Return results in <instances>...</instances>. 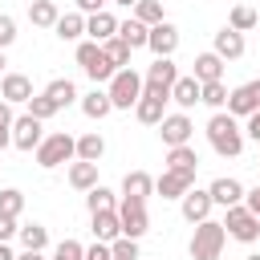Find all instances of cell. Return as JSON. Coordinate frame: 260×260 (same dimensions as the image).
I'll use <instances>...</instances> for the list:
<instances>
[{
  "label": "cell",
  "instance_id": "6da1fadb",
  "mask_svg": "<svg viewBox=\"0 0 260 260\" xmlns=\"http://www.w3.org/2000/svg\"><path fill=\"white\" fill-rule=\"evenodd\" d=\"M207 142H211V150H215V154L236 158V154L244 150V130H240L236 114L215 110V114H211V122H207Z\"/></svg>",
  "mask_w": 260,
  "mask_h": 260
},
{
  "label": "cell",
  "instance_id": "7a4b0ae2",
  "mask_svg": "<svg viewBox=\"0 0 260 260\" xmlns=\"http://www.w3.org/2000/svg\"><path fill=\"white\" fill-rule=\"evenodd\" d=\"M228 244V228L219 219H203L195 223V236H191V260H219Z\"/></svg>",
  "mask_w": 260,
  "mask_h": 260
},
{
  "label": "cell",
  "instance_id": "3957f363",
  "mask_svg": "<svg viewBox=\"0 0 260 260\" xmlns=\"http://www.w3.org/2000/svg\"><path fill=\"white\" fill-rule=\"evenodd\" d=\"M69 158H77V138H69L65 130L41 138V146H37V162H41L45 171H53V167H61V162H69Z\"/></svg>",
  "mask_w": 260,
  "mask_h": 260
},
{
  "label": "cell",
  "instance_id": "277c9868",
  "mask_svg": "<svg viewBox=\"0 0 260 260\" xmlns=\"http://www.w3.org/2000/svg\"><path fill=\"white\" fill-rule=\"evenodd\" d=\"M118 219H122V236H130V240H142V236L150 232L146 199H138V195H122V203H118Z\"/></svg>",
  "mask_w": 260,
  "mask_h": 260
},
{
  "label": "cell",
  "instance_id": "5b68a950",
  "mask_svg": "<svg viewBox=\"0 0 260 260\" xmlns=\"http://www.w3.org/2000/svg\"><path fill=\"white\" fill-rule=\"evenodd\" d=\"M175 81H179V65H175L171 57H154V65H150V69H146V77H142V93L171 98Z\"/></svg>",
  "mask_w": 260,
  "mask_h": 260
},
{
  "label": "cell",
  "instance_id": "8992f818",
  "mask_svg": "<svg viewBox=\"0 0 260 260\" xmlns=\"http://www.w3.org/2000/svg\"><path fill=\"white\" fill-rule=\"evenodd\" d=\"M138 98H142V77L130 65L118 69L110 77V102H114V110H130V106H138Z\"/></svg>",
  "mask_w": 260,
  "mask_h": 260
},
{
  "label": "cell",
  "instance_id": "52a82bcc",
  "mask_svg": "<svg viewBox=\"0 0 260 260\" xmlns=\"http://www.w3.org/2000/svg\"><path fill=\"white\" fill-rule=\"evenodd\" d=\"M223 228H228V236H232V240H240V244H256V240H260V215H256V211H248L244 203L228 207Z\"/></svg>",
  "mask_w": 260,
  "mask_h": 260
},
{
  "label": "cell",
  "instance_id": "ba28073f",
  "mask_svg": "<svg viewBox=\"0 0 260 260\" xmlns=\"http://www.w3.org/2000/svg\"><path fill=\"white\" fill-rule=\"evenodd\" d=\"M77 65L85 69V77H93V81H110L118 69L110 65V57L102 53V45L98 41H81L77 45Z\"/></svg>",
  "mask_w": 260,
  "mask_h": 260
},
{
  "label": "cell",
  "instance_id": "9c48e42d",
  "mask_svg": "<svg viewBox=\"0 0 260 260\" xmlns=\"http://www.w3.org/2000/svg\"><path fill=\"white\" fill-rule=\"evenodd\" d=\"M256 110H260V81H244V85H236V89L228 93V114L248 118V114H256Z\"/></svg>",
  "mask_w": 260,
  "mask_h": 260
},
{
  "label": "cell",
  "instance_id": "30bf717a",
  "mask_svg": "<svg viewBox=\"0 0 260 260\" xmlns=\"http://www.w3.org/2000/svg\"><path fill=\"white\" fill-rule=\"evenodd\" d=\"M158 134H162V142H167V146H187V142H191V134H195V126H191V118L179 110V114H167V118L158 122Z\"/></svg>",
  "mask_w": 260,
  "mask_h": 260
},
{
  "label": "cell",
  "instance_id": "8fae6325",
  "mask_svg": "<svg viewBox=\"0 0 260 260\" xmlns=\"http://www.w3.org/2000/svg\"><path fill=\"white\" fill-rule=\"evenodd\" d=\"M12 146L16 150H37L41 146V118H32L28 110L12 122Z\"/></svg>",
  "mask_w": 260,
  "mask_h": 260
},
{
  "label": "cell",
  "instance_id": "7c38bea8",
  "mask_svg": "<svg viewBox=\"0 0 260 260\" xmlns=\"http://www.w3.org/2000/svg\"><path fill=\"white\" fill-rule=\"evenodd\" d=\"M179 207H183V219L187 223H203L207 215H211V207H215V199H211V191H187L183 199H179Z\"/></svg>",
  "mask_w": 260,
  "mask_h": 260
},
{
  "label": "cell",
  "instance_id": "4fadbf2b",
  "mask_svg": "<svg viewBox=\"0 0 260 260\" xmlns=\"http://www.w3.org/2000/svg\"><path fill=\"white\" fill-rule=\"evenodd\" d=\"M146 49H150L154 57H171V53L179 49V28H175L171 20L150 24V41H146Z\"/></svg>",
  "mask_w": 260,
  "mask_h": 260
},
{
  "label": "cell",
  "instance_id": "5bb4252c",
  "mask_svg": "<svg viewBox=\"0 0 260 260\" xmlns=\"http://www.w3.org/2000/svg\"><path fill=\"white\" fill-rule=\"evenodd\" d=\"M191 183H195V175H183V171H162V175L154 179V191H158L162 199H183V195L191 191Z\"/></svg>",
  "mask_w": 260,
  "mask_h": 260
},
{
  "label": "cell",
  "instance_id": "9a60e30c",
  "mask_svg": "<svg viewBox=\"0 0 260 260\" xmlns=\"http://www.w3.org/2000/svg\"><path fill=\"white\" fill-rule=\"evenodd\" d=\"M0 98L12 102V106H20V102L32 98V81H28L24 73H4V77H0Z\"/></svg>",
  "mask_w": 260,
  "mask_h": 260
},
{
  "label": "cell",
  "instance_id": "2e32d148",
  "mask_svg": "<svg viewBox=\"0 0 260 260\" xmlns=\"http://www.w3.org/2000/svg\"><path fill=\"white\" fill-rule=\"evenodd\" d=\"M85 32H89V41H110V37H118V16H110L106 8L102 12H93V16H85Z\"/></svg>",
  "mask_w": 260,
  "mask_h": 260
},
{
  "label": "cell",
  "instance_id": "e0dca14e",
  "mask_svg": "<svg viewBox=\"0 0 260 260\" xmlns=\"http://www.w3.org/2000/svg\"><path fill=\"white\" fill-rule=\"evenodd\" d=\"M211 53H219L223 61L244 57V32H236L232 24H228V28H219V32H215V49H211Z\"/></svg>",
  "mask_w": 260,
  "mask_h": 260
},
{
  "label": "cell",
  "instance_id": "ac0fdd59",
  "mask_svg": "<svg viewBox=\"0 0 260 260\" xmlns=\"http://www.w3.org/2000/svg\"><path fill=\"white\" fill-rule=\"evenodd\" d=\"M134 114H138V122H142V126H158V122L167 118V98L142 93V98H138V106H134Z\"/></svg>",
  "mask_w": 260,
  "mask_h": 260
},
{
  "label": "cell",
  "instance_id": "d6986e66",
  "mask_svg": "<svg viewBox=\"0 0 260 260\" xmlns=\"http://www.w3.org/2000/svg\"><path fill=\"white\" fill-rule=\"evenodd\" d=\"M167 171H183V175H195L199 171V154L195 146H167Z\"/></svg>",
  "mask_w": 260,
  "mask_h": 260
},
{
  "label": "cell",
  "instance_id": "ffe728a7",
  "mask_svg": "<svg viewBox=\"0 0 260 260\" xmlns=\"http://www.w3.org/2000/svg\"><path fill=\"white\" fill-rule=\"evenodd\" d=\"M118 236H122L118 207H114V211H93V240H102V244H114Z\"/></svg>",
  "mask_w": 260,
  "mask_h": 260
},
{
  "label": "cell",
  "instance_id": "44dd1931",
  "mask_svg": "<svg viewBox=\"0 0 260 260\" xmlns=\"http://www.w3.org/2000/svg\"><path fill=\"white\" fill-rule=\"evenodd\" d=\"M191 77H195L199 85H203V81H223V57H219V53H199Z\"/></svg>",
  "mask_w": 260,
  "mask_h": 260
},
{
  "label": "cell",
  "instance_id": "7402d4cb",
  "mask_svg": "<svg viewBox=\"0 0 260 260\" xmlns=\"http://www.w3.org/2000/svg\"><path fill=\"white\" fill-rule=\"evenodd\" d=\"M207 191H211V199H215L219 207H236V203L244 199V187H240L236 179H228V175H219V179H215Z\"/></svg>",
  "mask_w": 260,
  "mask_h": 260
},
{
  "label": "cell",
  "instance_id": "603a6c76",
  "mask_svg": "<svg viewBox=\"0 0 260 260\" xmlns=\"http://www.w3.org/2000/svg\"><path fill=\"white\" fill-rule=\"evenodd\" d=\"M118 37H122L130 49H146V41H150V24H142L138 16H130V20L118 24Z\"/></svg>",
  "mask_w": 260,
  "mask_h": 260
},
{
  "label": "cell",
  "instance_id": "cb8c5ba5",
  "mask_svg": "<svg viewBox=\"0 0 260 260\" xmlns=\"http://www.w3.org/2000/svg\"><path fill=\"white\" fill-rule=\"evenodd\" d=\"M199 93H203V85H199L195 77H179L175 89H171V102H175L179 110H191V106L199 102Z\"/></svg>",
  "mask_w": 260,
  "mask_h": 260
},
{
  "label": "cell",
  "instance_id": "d4e9b609",
  "mask_svg": "<svg viewBox=\"0 0 260 260\" xmlns=\"http://www.w3.org/2000/svg\"><path fill=\"white\" fill-rule=\"evenodd\" d=\"M110 110H114L110 89H93V93H85V98H81V114H85V118H93V122H98V118H106Z\"/></svg>",
  "mask_w": 260,
  "mask_h": 260
},
{
  "label": "cell",
  "instance_id": "484cf974",
  "mask_svg": "<svg viewBox=\"0 0 260 260\" xmlns=\"http://www.w3.org/2000/svg\"><path fill=\"white\" fill-rule=\"evenodd\" d=\"M69 187H77V191H89V187H98V162H85V158H77V162L69 167Z\"/></svg>",
  "mask_w": 260,
  "mask_h": 260
},
{
  "label": "cell",
  "instance_id": "4316f807",
  "mask_svg": "<svg viewBox=\"0 0 260 260\" xmlns=\"http://www.w3.org/2000/svg\"><path fill=\"white\" fill-rule=\"evenodd\" d=\"M28 20H32L37 28H53V24L61 20V12H57L53 0H32V4H28Z\"/></svg>",
  "mask_w": 260,
  "mask_h": 260
},
{
  "label": "cell",
  "instance_id": "83f0119b",
  "mask_svg": "<svg viewBox=\"0 0 260 260\" xmlns=\"http://www.w3.org/2000/svg\"><path fill=\"white\" fill-rule=\"evenodd\" d=\"M106 154V138L98 134V130H89V134H81L77 138V158H85V162H98Z\"/></svg>",
  "mask_w": 260,
  "mask_h": 260
},
{
  "label": "cell",
  "instance_id": "f1b7e54d",
  "mask_svg": "<svg viewBox=\"0 0 260 260\" xmlns=\"http://www.w3.org/2000/svg\"><path fill=\"white\" fill-rule=\"evenodd\" d=\"M122 195H138V199H146V195H154V179H150L146 171H130V175L122 179Z\"/></svg>",
  "mask_w": 260,
  "mask_h": 260
},
{
  "label": "cell",
  "instance_id": "f546056e",
  "mask_svg": "<svg viewBox=\"0 0 260 260\" xmlns=\"http://www.w3.org/2000/svg\"><path fill=\"white\" fill-rule=\"evenodd\" d=\"M102 53L110 57V65H114V69H126V65H130V53H134V49H130V45H126L122 37H110V41H102Z\"/></svg>",
  "mask_w": 260,
  "mask_h": 260
},
{
  "label": "cell",
  "instance_id": "4dcf8cb0",
  "mask_svg": "<svg viewBox=\"0 0 260 260\" xmlns=\"http://www.w3.org/2000/svg\"><path fill=\"white\" fill-rule=\"evenodd\" d=\"M85 207H89V215H93V211H114V207H118V199H114V191H110V187H102V183H98V187H89V191H85Z\"/></svg>",
  "mask_w": 260,
  "mask_h": 260
},
{
  "label": "cell",
  "instance_id": "1f68e13d",
  "mask_svg": "<svg viewBox=\"0 0 260 260\" xmlns=\"http://www.w3.org/2000/svg\"><path fill=\"white\" fill-rule=\"evenodd\" d=\"M53 28H57V37H61V41H77V37L85 32V16H81V12H65Z\"/></svg>",
  "mask_w": 260,
  "mask_h": 260
},
{
  "label": "cell",
  "instance_id": "d6a6232c",
  "mask_svg": "<svg viewBox=\"0 0 260 260\" xmlns=\"http://www.w3.org/2000/svg\"><path fill=\"white\" fill-rule=\"evenodd\" d=\"M16 236H20V244L32 248V252H45V244H49V228H41V223H24Z\"/></svg>",
  "mask_w": 260,
  "mask_h": 260
},
{
  "label": "cell",
  "instance_id": "836d02e7",
  "mask_svg": "<svg viewBox=\"0 0 260 260\" xmlns=\"http://www.w3.org/2000/svg\"><path fill=\"white\" fill-rule=\"evenodd\" d=\"M45 93L57 102V110H61V106H69V102L77 98V89H73V81H69V77H57V81H49V85H45Z\"/></svg>",
  "mask_w": 260,
  "mask_h": 260
},
{
  "label": "cell",
  "instance_id": "e575fe53",
  "mask_svg": "<svg viewBox=\"0 0 260 260\" xmlns=\"http://www.w3.org/2000/svg\"><path fill=\"white\" fill-rule=\"evenodd\" d=\"M199 102H203V106H211V110L228 106V85H223V81H203V93H199Z\"/></svg>",
  "mask_w": 260,
  "mask_h": 260
},
{
  "label": "cell",
  "instance_id": "d590c367",
  "mask_svg": "<svg viewBox=\"0 0 260 260\" xmlns=\"http://www.w3.org/2000/svg\"><path fill=\"white\" fill-rule=\"evenodd\" d=\"M256 20H260V16H256L248 4H236V8H232V16H228V24H232L236 32H248V28H256Z\"/></svg>",
  "mask_w": 260,
  "mask_h": 260
},
{
  "label": "cell",
  "instance_id": "8d00e7d4",
  "mask_svg": "<svg viewBox=\"0 0 260 260\" xmlns=\"http://www.w3.org/2000/svg\"><path fill=\"white\" fill-rule=\"evenodd\" d=\"M24 106H28V114H32V118H41V122H45V118H53V114H57V102H53V98H49V93H32V98H28V102H24Z\"/></svg>",
  "mask_w": 260,
  "mask_h": 260
},
{
  "label": "cell",
  "instance_id": "74e56055",
  "mask_svg": "<svg viewBox=\"0 0 260 260\" xmlns=\"http://www.w3.org/2000/svg\"><path fill=\"white\" fill-rule=\"evenodd\" d=\"M134 16H138L142 24H162V4H158V0H138V4H134Z\"/></svg>",
  "mask_w": 260,
  "mask_h": 260
},
{
  "label": "cell",
  "instance_id": "f35d334b",
  "mask_svg": "<svg viewBox=\"0 0 260 260\" xmlns=\"http://www.w3.org/2000/svg\"><path fill=\"white\" fill-rule=\"evenodd\" d=\"M0 211H4V215H12V219H16V215H20V211H24V195H20V191H16V187H4V191H0Z\"/></svg>",
  "mask_w": 260,
  "mask_h": 260
},
{
  "label": "cell",
  "instance_id": "ab89813d",
  "mask_svg": "<svg viewBox=\"0 0 260 260\" xmlns=\"http://www.w3.org/2000/svg\"><path fill=\"white\" fill-rule=\"evenodd\" d=\"M110 252H114V260H138V240H130V236H118V240L110 244Z\"/></svg>",
  "mask_w": 260,
  "mask_h": 260
},
{
  "label": "cell",
  "instance_id": "60d3db41",
  "mask_svg": "<svg viewBox=\"0 0 260 260\" xmlns=\"http://www.w3.org/2000/svg\"><path fill=\"white\" fill-rule=\"evenodd\" d=\"M12 122H16V118H12V102L0 98V150L12 142Z\"/></svg>",
  "mask_w": 260,
  "mask_h": 260
},
{
  "label": "cell",
  "instance_id": "b9f144b4",
  "mask_svg": "<svg viewBox=\"0 0 260 260\" xmlns=\"http://www.w3.org/2000/svg\"><path fill=\"white\" fill-rule=\"evenodd\" d=\"M53 260H85V248L77 240H61L57 252H53Z\"/></svg>",
  "mask_w": 260,
  "mask_h": 260
},
{
  "label": "cell",
  "instance_id": "7bdbcfd3",
  "mask_svg": "<svg viewBox=\"0 0 260 260\" xmlns=\"http://www.w3.org/2000/svg\"><path fill=\"white\" fill-rule=\"evenodd\" d=\"M16 41V20L12 16H0V49H8Z\"/></svg>",
  "mask_w": 260,
  "mask_h": 260
},
{
  "label": "cell",
  "instance_id": "ee69618b",
  "mask_svg": "<svg viewBox=\"0 0 260 260\" xmlns=\"http://www.w3.org/2000/svg\"><path fill=\"white\" fill-rule=\"evenodd\" d=\"M16 232H20V228H16V219H12V215H4V211H0V240H4V244H8V240H12V236H16Z\"/></svg>",
  "mask_w": 260,
  "mask_h": 260
},
{
  "label": "cell",
  "instance_id": "f6af8a7d",
  "mask_svg": "<svg viewBox=\"0 0 260 260\" xmlns=\"http://www.w3.org/2000/svg\"><path fill=\"white\" fill-rule=\"evenodd\" d=\"M85 260H114V252H110V244H93V248H85Z\"/></svg>",
  "mask_w": 260,
  "mask_h": 260
},
{
  "label": "cell",
  "instance_id": "bcb514c9",
  "mask_svg": "<svg viewBox=\"0 0 260 260\" xmlns=\"http://www.w3.org/2000/svg\"><path fill=\"white\" fill-rule=\"evenodd\" d=\"M244 134H248L252 142H260V110H256V114H248V126H244Z\"/></svg>",
  "mask_w": 260,
  "mask_h": 260
},
{
  "label": "cell",
  "instance_id": "7dc6e473",
  "mask_svg": "<svg viewBox=\"0 0 260 260\" xmlns=\"http://www.w3.org/2000/svg\"><path fill=\"white\" fill-rule=\"evenodd\" d=\"M244 207L260 215V187H252V191H244Z\"/></svg>",
  "mask_w": 260,
  "mask_h": 260
},
{
  "label": "cell",
  "instance_id": "c3c4849f",
  "mask_svg": "<svg viewBox=\"0 0 260 260\" xmlns=\"http://www.w3.org/2000/svg\"><path fill=\"white\" fill-rule=\"evenodd\" d=\"M102 4L106 0H77V12H89L93 16V12H102Z\"/></svg>",
  "mask_w": 260,
  "mask_h": 260
},
{
  "label": "cell",
  "instance_id": "681fc988",
  "mask_svg": "<svg viewBox=\"0 0 260 260\" xmlns=\"http://www.w3.org/2000/svg\"><path fill=\"white\" fill-rule=\"evenodd\" d=\"M0 260H16V252H12V248H8L4 240H0Z\"/></svg>",
  "mask_w": 260,
  "mask_h": 260
},
{
  "label": "cell",
  "instance_id": "f907efd6",
  "mask_svg": "<svg viewBox=\"0 0 260 260\" xmlns=\"http://www.w3.org/2000/svg\"><path fill=\"white\" fill-rule=\"evenodd\" d=\"M16 260H45V256H41V252H32V248H24V252H20Z\"/></svg>",
  "mask_w": 260,
  "mask_h": 260
},
{
  "label": "cell",
  "instance_id": "816d5d0a",
  "mask_svg": "<svg viewBox=\"0 0 260 260\" xmlns=\"http://www.w3.org/2000/svg\"><path fill=\"white\" fill-rule=\"evenodd\" d=\"M114 4H122V8H134V4H138V0H114Z\"/></svg>",
  "mask_w": 260,
  "mask_h": 260
},
{
  "label": "cell",
  "instance_id": "f5cc1de1",
  "mask_svg": "<svg viewBox=\"0 0 260 260\" xmlns=\"http://www.w3.org/2000/svg\"><path fill=\"white\" fill-rule=\"evenodd\" d=\"M4 65H8V61H4V49H0V73H4Z\"/></svg>",
  "mask_w": 260,
  "mask_h": 260
},
{
  "label": "cell",
  "instance_id": "db71d44e",
  "mask_svg": "<svg viewBox=\"0 0 260 260\" xmlns=\"http://www.w3.org/2000/svg\"><path fill=\"white\" fill-rule=\"evenodd\" d=\"M244 260H260V252H252V256H244Z\"/></svg>",
  "mask_w": 260,
  "mask_h": 260
}]
</instances>
